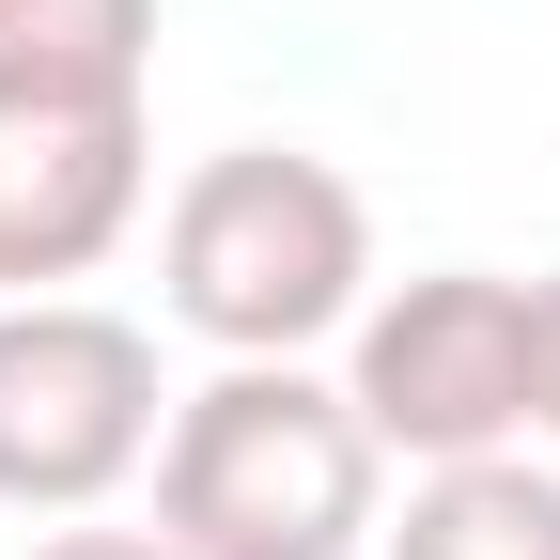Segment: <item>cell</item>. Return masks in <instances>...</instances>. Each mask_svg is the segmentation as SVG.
Returning <instances> with one entry per match:
<instances>
[{
  "label": "cell",
  "instance_id": "obj_1",
  "mask_svg": "<svg viewBox=\"0 0 560 560\" xmlns=\"http://www.w3.org/2000/svg\"><path fill=\"white\" fill-rule=\"evenodd\" d=\"M389 499L374 420L312 359H219L156 436V545L172 560H359Z\"/></svg>",
  "mask_w": 560,
  "mask_h": 560
},
{
  "label": "cell",
  "instance_id": "obj_2",
  "mask_svg": "<svg viewBox=\"0 0 560 560\" xmlns=\"http://www.w3.org/2000/svg\"><path fill=\"white\" fill-rule=\"evenodd\" d=\"M156 296H172L187 342H219V359H312V342H342L359 296H374V202L327 156H296V140H234V156H202L172 187Z\"/></svg>",
  "mask_w": 560,
  "mask_h": 560
},
{
  "label": "cell",
  "instance_id": "obj_3",
  "mask_svg": "<svg viewBox=\"0 0 560 560\" xmlns=\"http://www.w3.org/2000/svg\"><path fill=\"white\" fill-rule=\"evenodd\" d=\"M342 405L374 420V452L405 467H482L529 436V280L499 265H436L389 280L342 327Z\"/></svg>",
  "mask_w": 560,
  "mask_h": 560
},
{
  "label": "cell",
  "instance_id": "obj_4",
  "mask_svg": "<svg viewBox=\"0 0 560 560\" xmlns=\"http://www.w3.org/2000/svg\"><path fill=\"white\" fill-rule=\"evenodd\" d=\"M172 436L156 327L94 296H0V499L16 514H94L125 499Z\"/></svg>",
  "mask_w": 560,
  "mask_h": 560
},
{
  "label": "cell",
  "instance_id": "obj_5",
  "mask_svg": "<svg viewBox=\"0 0 560 560\" xmlns=\"http://www.w3.org/2000/svg\"><path fill=\"white\" fill-rule=\"evenodd\" d=\"M140 202H156L140 109H0V296L94 280L140 234Z\"/></svg>",
  "mask_w": 560,
  "mask_h": 560
},
{
  "label": "cell",
  "instance_id": "obj_6",
  "mask_svg": "<svg viewBox=\"0 0 560 560\" xmlns=\"http://www.w3.org/2000/svg\"><path fill=\"white\" fill-rule=\"evenodd\" d=\"M156 0H0V109H140Z\"/></svg>",
  "mask_w": 560,
  "mask_h": 560
},
{
  "label": "cell",
  "instance_id": "obj_7",
  "mask_svg": "<svg viewBox=\"0 0 560 560\" xmlns=\"http://www.w3.org/2000/svg\"><path fill=\"white\" fill-rule=\"evenodd\" d=\"M389 560H560V467H529V452L420 467V499H405Z\"/></svg>",
  "mask_w": 560,
  "mask_h": 560
},
{
  "label": "cell",
  "instance_id": "obj_8",
  "mask_svg": "<svg viewBox=\"0 0 560 560\" xmlns=\"http://www.w3.org/2000/svg\"><path fill=\"white\" fill-rule=\"evenodd\" d=\"M529 436H560V280H529Z\"/></svg>",
  "mask_w": 560,
  "mask_h": 560
},
{
  "label": "cell",
  "instance_id": "obj_9",
  "mask_svg": "<svg viewBox=\"0 0 560 560\" xmlns=\"http://www.w3.org/2000/svg\"><path fill=\"white\" fill-rule=\"evenodd\" d=\"M32 560H172V545H156V529H47Z\"/></svg>",
  "mask_w": 560,
  "mask_h": 560
}]
</instances>
